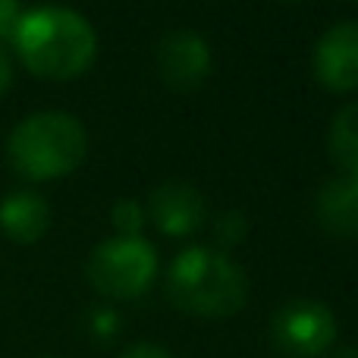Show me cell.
I'll return each instance as SVG.
<instances>
[{"mask_svg": "<svg viewBox=\"0 0 358 358\" xmlns=\"http://www.w3.org/2000/svg\"><path fill=\"white\" fill-rule=\"evenodd\" d=\"M13 44L25 66L41 79H76L94 60L98 35L69 6H35L13 29Z\"/></svg>", "mask_w": 358, "mask_h": 358, "instance_id": "obj_1", "label": "cell"}, {"mask_svg": "<svg viewBox=\"0 0 358 358\" xmlns=\"http://www.w3.org/2000/svg\"><path fill=\"white\" fill-rule=\"evenodd\" d=\"M167 296L192 317H229L245 308V271L214 248H185L167 271Z\"/></svg>", "mask_w": 358, "mask_h": 358, "instance_id": "obj_2", "label": "cell"}, {"mask_svg": "<svg viewBox=\"0 0 358 358\" xmlns=\"http://www.w3.org/2000/svg\"><path fill=\"white\" fill-rule=\"evenodd\" d=\"M85 126L63 110H41L25 117L6 138V155L16 173L25 179L66 176L85 161Z\"/></svg>", "mask_w": 358, "mask_h": 358, "instance_id": "obj_3", "label": "cell"}, {"mask_svg": "<svg viewBox=\"0 0 358 358\" xmlns=\"http://www.w3.org/2000/svg\"><path fill=\"white\" fill-rule=\"evenodd\" d=\"M88 283L107 299H136L157 277V252L142 236H113L88 255Z\"/></svg>", "mask_w": 358, "mask_h": 358, "instance_id": "obj_4", "label": "cell"}, {"mask_svg": "<svg viewBox=\"0 0 358 358\" xmlns=\"http://www.w3.org/2000/svg\"><path fill=\"white\" fill-rule=\"evenodd\" d=\"M271 340L286 358L327 355L336 343V317L324 302L292 299L280 305L271 321Z\"/></svg>", "mask_w": 358, "mask_h": 358, "instance_id": "obj_5", "label": "cell"}, {"mask_svg": "<svg viewBox=\"0 0 358 358\" xmlns=\"http://www.w3.org/2000/svg\"><path fill=\"white\" fill-rule=\"evenodd\" d=\"M157 73L173 92H192L210 76V48L198 31L173 29L157 44Z\"/></svg>", "mask_w": 358, "mask_h": 358, "instance_id": "obj_6", "label": "cell"}, {"mask_svg": "<svg viewBox=\"0 0 358 358\" xmlns=\"http://www.w3.org/2000/svg\"><path fill=\"white\" fill-rule=\"evenodd\" d=\"M315 76L334 92L358 88V22H336L317 38L311 57Z\"/></svg>", "mask_w": 358, "mask_h": 358, "instance_id": "obj_7", "label": "cell"}, {"mask_svg": "<svg viewBox=\"0 0 358 358\" xmlns=\"http://www.w3.org/2000/svg\"><path fill=\"white\" fill-rule=\"evenodd\" d=\"M148 214H151V220H155V227L161 229V233L189 236L204 223L208 208H204V198L195 185L170 179V182H161V185L151 189Z\"/></svg>", "mask_w": 358, "mask_h": 358, "instance_id": "obj_8", "label": "cell"}, {"mask_svg": "<svg viewBox=\"0 0 358 358\" xmlns=\"http://www.w3.org/2000/svg\"><path fill=\"white\" fill-rule=\"evenodd\" d=\"M315 217L330 236L358 239V179H327L315 198Z\"/></svg>", "mask_w": 358, "mask_h": 358, "instance_id": "obj_9", "label": "cell"}, {"mask_svg": "<svg viewBox=\"0 0 358 358\" xmlns=\"http://www.w3.org/2000/svg\"><path fill=\"white\" fill-rule=\"evenodd\" d=\"M50 227V208L38 192H13L0 201V229L19 245L38 242Z\"/></svg>", "mask_w": 358, "mask_h": 358, "instance_id": "obj_10", "label": "cell"}, {"mask_svg": "<svg viewBox=\"0 0 358 358\" xmlns=\"http://www.w3.org/2000/svg\"><path fill=\"white\" fill-rule=\"evenodd\" d=\"M327 145L334 161L346 170V176L358 179V101L336 110L327 132Z\"/></svg>", "mask_w": 358, "mask_h": 358, "instance_id": "obj_11", "label": "cell"}, {"mask_svg": "<svg viewBox=\"0 0 358 358\" xmlns=\"http://www.w3.org/2000/svg\"><path fill=\"white\" fill-rule=\"evenodd\" d=\"M110 220L120 227V236H138V229H142V223H145V210L138 201L123 198V201H117L110 208Z\"/></svg>", "mask_w": 358, "mask_h": 358, "instance_id": "obj_12", "label": "cell"}, {"mask_svg": "<svg viewBox=\"0 0 358 358\" xmlns=\"http://www.w3.org/2000/svg\"><path fill=\"white\" fill-rule=\"evenodd\" d=\"M214 236L223 248L239 245V239L245 236V214H239V210H227V214H220L214 220Z\"/></svg>", "mask_w": 358, "mask_h": 358, "instance_id": "obj_13", "label": "cell"}, {"mask_svg": "<svg viewBox=\"0 0 358 358\" xmlns=\"http://www.w3.org/2000/svg\"><path fill=\"white\" fill-rule=\"evenodd\" d=\"M88 330H92L98 340H113L120 330V317L113 315V311L101 308V311H92V317H88Z\"/></svg>", "mask_w": 358, "mask_h": 358, "instance_id": "obj_14", "label": "cell"}, {"mask_svg": "<svg viewBox=\"0 0 358 358\" xmlns=\"http://www.w3.org/2000/svg\"><path fill=\"white\" fill-rule=\"evenodd\" d=\"M19 16H22V13H19V0H0V38L13 35Z\"/></svg>", "mask_w": 358, "mask_h": 358, "instance_id": "obj_15", "label": "cell"}, {"mask_svg": "<svg viewBox=\"0 0 358 358\" xmlns=\"http://www.w3.org/2000/svg\"><path fill=\"white\" fill-rule=\"evenodd\" d=\"M120 358H170V352L155 346V343H136V346H129Z\"/></svg>", "mask_w": 358, "mask_h": 358, "instance_id": "obj_16", "label": "cell"}, {"mask_svg": "<svg viewBox=\"0 0 358 358\" xmlns=\"http://www.w3.org/2000/svg\"><path fill=\"white\" fill-rule=\"evenodd\" d=\"M10 82H13V63H10V54L0 48V94L10 88Z\"/></svg>", "mask_w": 358, "mask_h": 358, "instance_id": "obj_17", "label": "cell"}, {"mask_svg": "<svg viewBox=\"0 0 358 358\" xmlns=\"http://www.w3.org/2000/svg\"><path fill=\"white\" fill-rule=\"evenodd\" d=\"M327 358H358V349H349V346H343V349H334Z\"/></svg>", "mask_w": 358, "mask_h": 358, "instance_id": "obj_18", "label": "cell"}]
</instances>
